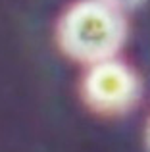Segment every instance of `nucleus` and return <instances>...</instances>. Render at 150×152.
I'll return each instance as SVG.
<instances>
[{
	"mask_svg": "<svg viewBox=\"0 0 150 152\" xmlns=\"http://www.w3.org/2000/svg\"><path fill=\"white\" fill-rule=\"evenodd\" d=\"M56 35L68 58L92 66L119 52L127 37V21L119 8L104 0H79L64 12Z\"/></svg>",
	"mask_w": 150,
	"mask_h": 152,
	"instance_id": "f257e3e1",
	"label": "nucleus"
},
{
	"mask_svg": "<svg viewBox=\"0 0 150 152\" xmlns=\"http://www.w3.org/2000/svg\"><path fill=\"white\" fill-rule=\"evenodd\" d=\"M104 2L112 4V6L119 8V10L123 12V10H133V8L141 6V4H143V0H104Z\"/></svg>",
	"mask_w": 150,
	"mask_h": 152,
	"instance_id": "7ed1b4c3",
	"label": "nucleus"
},
{
	"mask_svg": "<svg viewBox=\"0 0 150 152\" xmlns=\"http://www.w3.org/2000/svg\"><path fill=\"white\" fill-rule=\"evenodd\" d=\"M144 141H146V148L150 152V118H148V123H146V133H144Z\"/></svg>",
	"mask_w": 150,
	"mask_h": 152,
	"instance_id": "20e7f679",
	"label": "nucleus"
},
{
	"mask_svg": "<svg viewBox=\"0 0 150 152\" xmlns=\"http://www.w3.org/2000/svg\"><path fill=\"white\" fill-rule=\"evenodd\" d=\"M81 96L98 114H125L141 98V79L125 62L108 58L89 67L81 81Z\"/></svg>",
	"mask_w": 150,
	"mask_h": 152,
	"instance_id": "f03ea898",
	"label": "nucleus"
}]
</instances>
